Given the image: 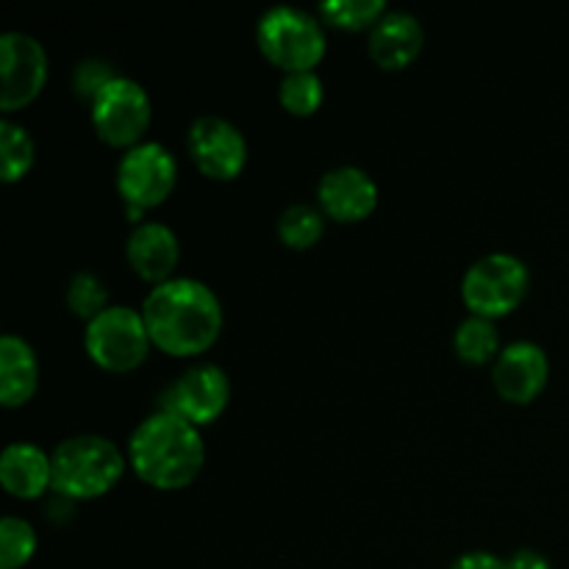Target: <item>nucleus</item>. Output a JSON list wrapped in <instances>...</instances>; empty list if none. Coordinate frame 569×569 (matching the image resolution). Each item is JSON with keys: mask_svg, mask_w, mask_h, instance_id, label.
<instances>
[{"mask_svg": "<svg viewBox=\"0 0 569 569\" xmlns=\"http://www.w3.org/2000/svg\"><path fill=\"white\" fill-rule=\"evenodd\" d=\"M153 348L176 359L206 353L220 339L226 315L214 289L194 278H172L159 283L142 303Z\"/></svg>", "mask_w": 569, "mask_h": 569, "instance_id": "f257e3e1", "label": "nucleus"}, {"mask_svg": "<svg viewBox=\"0 0 569 569\" xmlns=\"http://www.w3.org/2000/svg\"><path fill=\"white\" fill-rule=\"evenodd\" d=\"M128 465L137 478L161 492H181L192 487L206 465V442L198 426L156 411L144 417L128 439Z\"/></svg>", "mask_w": 569, "mask_h": 569, "instance_id": "f03ea898", "label": "nucleus"}, {"mask_svg": "<svg viewBox=\"0 0 569 569\" xmlns=\"http://www.w3.org/2000/svg\"><path fill=\"white\" fill-rule=\"evenodd\" d=\"M53 489L67 500H98L126 476L128 456L111 439L78 433L56 445Z\"/></svg>", "mask_w": 569, "mask_h": 569, "instance_id": "7ed1b4c3", "label": "nucleus"}, {"mask_svg": "<svg viewBox=\"0 0 569 569\" xmlns=\"http://www.w3.org/2000/svg\"><path fill=\"white\" fill-rule=\"evenodd\" d=\"M256 42H259L261 56L283 70V76L315 72L328 50L320 17L298 6H276L264 11L256 26Z\"/></svg>", "mask_w": 569, "mask_h": 569, "instance_id": "20e7f679", "label": "nucleus"}, {"mask_svg": "<svg viewBox=\"0 0 569 569\" xmlns=\"http://www.w3.org/2000/svg\"><path fill=\"white\" fill-rule=\"evenodd\" d=\"M531 287V272L522 259L511 253H489L472 261L461 278V300L470 315L500 320L517 311Z\"/></svg>", "mask_w": 569, "mask_h": 569, "instance_id": "39448f33", "label": "nucleus"}, {"mask_svg": "<svg viewBox=\"0 0 569 569\" xmlns=\"http://www.w3.org/2000/svg\"><path fill=\"white\" fill-rule=\"evenodd\" d=\"M83 348L100 370L122 376V372H131L144 365L150 348H153V339L144 326L142 311L131 309V306H109L103 315L87 322Z\"/></svg>", "mask_w": 569, "mask_h": 569, "instance_id": "423d86ee", "label": "nucleus"}, {"mask_svg": "<svg viewBox=\"0 0 569 569\" xmlns=\"http://www.w3.org/2000/svg\"><path fill=\"white\" fill-rule=\"evenodd\" d=\"M92 128L111 148H137L153 122V103L142 83L117 76L98 98L89 103Z\"/></svg>", "mask_w": 569, "mask_h": 569, "instance_id": "0eeeda50", "label": "nucleus"}, {"mask_svg": "<svg viewBox=\"0 0 569 569\" xmlns=\"http://www.w3.org/2000/svg\"><path fill=\"white\" fill-rule=\"evenodd\" d=\"M178 183V161L161 142H142L126 150L117 164V192L133 209H156Z\"/></svg>", "mask_w": 569, "mask_h": 569, "instance_id": "6e6552de", "label": "nucleus"}, {"mask_svg": "<svg viewBox=\"0 0 569 569\" xmlns=\"http://www.w3.org/2000/svg\"><path fill=\"white\" fill-rule=\"evenodd\" d=\"M228 400H231V381H228L226 370L209 365V361H200V365L183 370L161 392L159 411H170V415L203 428L220 420L222 411L228 409Z\"/></svg>", "mask_w": 569, "mask_h": 569, "instance_id": "1a4fd4ad", "label": "nucleus"}, {"mask_svg": "<svg viewBox=\"0 0 569 569\" xmlns=\"http://www.w3.org/2000/svg\"><path fill=\"white\" fill-rule=\"evenodd\" d=\"M50 61L48 50L39 39L22 31H9L0 37V109L6 114L26 109L42 94L48 83Z\"/></svg>", "mask_w": 569, "mask_h": 569, "instance_id": "9d476101", "label": "nucleus"}, {"mask_svg": "<svg viewBox=\"0 0 569 569\" xmlns=\"http://www.w3.org/2000/svg\"><path fill=\"white\" fill-rule=\"evenodd\" d=\"M187 150L194 167L211 181H233L248 164V139L231 120L217 114L198 117L189 126Z\"/></svg>", "mask_w": 569, "mask_h": 569, "instance_id": "9b49d317", "label": "nucleus"}, {"mask_svg": "<svg viewBox=\"0 0 569 569\" xmlns=\"http://www.w3.org/2000/svg\"><path fill=\"white\" fill-rule=\"evenodd\" d=\"M550 381L548 353L537 342H511L492 365L495 392L511 406H528Z\"/></svg>", "mask_w": 569, "mask_h": 569, "instance_id": "f8f14e48", "label": "nucleus"}, {"mask_svg": "<svg viewBox=\"0 0 569 569\" xmlns=\"http://www.w3.org/2000/svg\"><path fill=\"white\" fill-rule=\"evenodd\" d=\"M317 203L333 222H361L378 209V183L361 167H337L317 183Z\"/></svg>", "mask_w": 569, "mask_h": 569, "instance_id": "ddd939ff", "label": "nucleus"}, {"mask_svg": "<svg viewBox=\"0 0 569 569\" xmlns=\"http://www.w3.org/2000/svg\"><path fill=\"white\" fill-rule=\"evenodd\" d=\"M126 259L131 270L153 287L172 281L178 261H181L178 233L164 222L142 220L128 237Z\"/></svg>", "mask_w": 569, "mask_h": 569, "instance_id": "4468645a", "label": "nucleus"}, {"mask_svg": "<svg viewBox=\"0 0 569 569\" xmlns=\"http://www.w3.org/2000/svg\"><path fill=\"white\" fill-rule=\"evenodd\" d=\"M422 48H426V31L409 11H387L367 39L370 59L387 72H400L415 64Z\"/></svg>", "mask_w": 569, "mask_h": 569, "instance_id": "2eb2a0df", "label": "nucleus"}, {"mask_svg": "<svg viewBox=\"0 0 569 569\" xmlns=\"http://www.w3.org/2000/svg\"><path fill=\"white\" fill-rule=\"evenodd\" d=\"M0 483L17 500H37L53 489V459L33 442H11L0 456Z\"/></svg>", "mask_w": 569, "mask_h": 569, "instance_id": "dca6fc26", "label": "nucleus"}, {"mask_svg": "<svg viewBox=\"0 0 569 569\" xmlns=\"http://www.w3.org/2000/svg\"><path fill=\"white\" fill-rule=\"evenodd\" d=\"M39 389V359L31 345L17 333L0 339V403L22 409Z\"/></svg>", "mask_w": 569, "mask_h": 569, "instance_id": "f3484780", "label": "nucleus"}, {"mask_svg": "<svg viewBox=\"0 0 569 569\" xmlns=\"http://www.w3.org/2000/svg\"><path fill=\"white\" fill-rule=\"evenodd\" d=\"M453 350L459 356V361L470 367H483L500 356V333L498 326L492 320H483V317L470 315L459 328H456L453 337Z\"/></svg>", "mask_w": 569, "mask_h": 569, "instance_id": "a211bd4d", "label": "nucleus"}, {"mask_svg": "<svg viewBox=\"0 0 569 569\" xmlns=\"http://www.w3.org/2000/svg\"><path fill=\"white\" fill-rule=\"evenodd\" d=\"M37 161V144L26 126L3 117L0 122V176L3 183H17L31 172Z\"/></svg>", "mask_w": 569, "mask_h": 569, "instance_id": "6ab92c4d", "label": "nucleus"}, {"mask_svg": "<svg viewBox=\"0 0 569 569\" xmlns=\"http://www.w3.org/2000/svg\"><path fill=\"white\" fill-rule=\"evenodd\" d=\"M326 233V214L311 203H292L278 217V239L289 250H311Z\"/></svg>", "mask_w": 569, "mask_h": 569, "instance_id": "aec40b11", "label": "nucleus"}, {"mask_svg": "<svg viewBox=\"0 0 569 569\" xmlns=\"http://www.w3.org/2000/svg\"><path fill=\"white\" fill-rule=\"evenodd\" d=\"M387 11L383 0H328L317 6V17L339 31H372Z\"/></svg>", "mask_w": 569, "mask_h": 569, "instance_id": "412c9836", "label": "nucleus"}, {"mask_svg": "<svg viewBox=\"0 0 569 569\" xmlns=\"http://www.w3.org/2000/svg\"><path fill=\"white\" fill-rule=\"evenodd\" d=\"M322 98H326V87L317 72H289L278 87V100H281L283 111L292 117L317 114Z\"/></svg>", "mask_w": 569, "mask_h": 569, "instance_id": "4be33fe9", "label": "nucleus"}, {"mask_svg": "<svg viewBox=\"0 0 569 569\" xmlns=\"http://www.w3.org/2000/svg\"><path fill=\"white\" fill-rule=\"evenodd\" d=\"M67 306L76 317H81L83 322H92L94 317L103 315L109 309V289L100 281V276H94L92 270H78L76 276L67 283Z\"/></svg>", "mask_w": 569, "mask_h": 569, "instance_id": "5701e85b", "label": "nucleus"}, {"mask_svg": "<svg viewBox=\"0 0 569 569\" xmlns=\"http://www.w3.org/2000/svg\"><path fill=\"white\" fill-rule=\"evenodd\" d=\"M37 553V531L22 517L0 520V569H22Z\"/></svg>", "mask_w": 569, "mask_h": 569, "instance_id": "b1692460", "label": "nucleus"}, {"mask_svg": "<svg viewBox=\"0 0 569 569\" xmlns=\"http://www.w3.org/2000/svg\"><path fill=\"white\" fill-rule=\"evenodd\" d=\"M114 70H111L109 61L100 59H83L81 64L72 72V87H76V94L87 103H92L111 81H114Z\"/></svg>", "mask_w": 569, "mask_h": 569, "instance_id": "393cba45", "label": "nucleus"}, {"mask_svg": "<svg viewBox=\"0 0 569 569\" xmlns=\"http://www.w3.org/2000/svg\"><path fill=\"white\" fill-rule=\"evenodd\" d=\"M450 569H506V559L489 550H470V553H461Z\"/></svg>", "mask_w": 569, "mask_h": 569, "instance_id": "a878e982", "label": "nucleus"}, {"mask_svg": "<svg viewBox=\"0 0 569 569\" xmlns=\"http://www.w3.org/2000/svg\"><path fill=\"white\" fill-rule=\"evenodd\" d=\"M506 569H553L550 561L537 550H517L511 559H506Z\"/></svg>", "mask_w": 569, "mask_h": 569, "instance_id": "bb28decb", "label": "nucleus"}]
</instances>
